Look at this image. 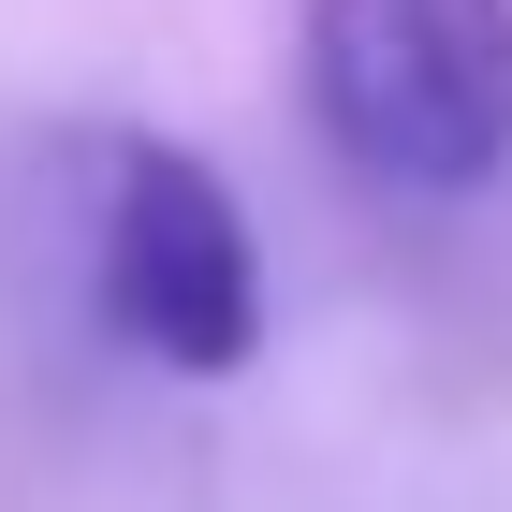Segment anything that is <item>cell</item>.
I'll use <instances>...</instances> for the list:
<instances>
[{
    "mask_svg": "<svg viewBox=\"0 0 512 512\" xmlns=\"http://www.w3.org/2000/svg\"><path fill=\"white\" fill-rule=\"evenodd\" d=\"M308 118L395 205H469L512 161V0H308Z\"/></svg>",
    "mask_w": 512,
    "mask_h": 512,
    "instance_id": "1",
    "label": "cell"
},
{
    "mask_svg": "<svg viewBox=\"0 0 512 512\" xmlns=\"http://www.w3.org/2000/svg\"><path fill=\"white\" fill-rule=\"evenodd\" d=\"M88 308L118 352L176 381H235L264 352V249L205 147H161V132L88 147Z\"/></svg>",
    "mask_w": 512,
    "mask_h": 512,
    "instance_id": "2",
    "label": "cell"
}]
</instances>
